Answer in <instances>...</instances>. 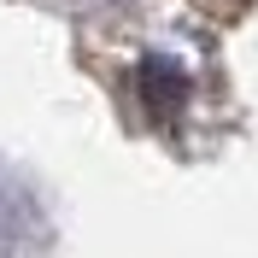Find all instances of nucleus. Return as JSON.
<instances>
[{
	"mask_svg": "<svg viewBox=\"0 0 258 258\" xmlns=\"http://www.w3.org/2000/svg\"><path fill=\"white\" fill-rule=\"evenodd\" d=\"M135 88H141V112L153 123H176L194 100V71L176 53H147L141 71H135Z\"/></svg>",
	"mask_w": 258,
	"mask_h": 258,
	"instance_id": "1",
	"label": "nucleus"
},
{
	"mask_svg": "<svg viewBox=\"0 0 258 258\" xmlns=\"http://www.w3.org/2000/svg\"><path fill=\"white\" fill-rule=\"evenodd\" d=\"M47 6L77 12V18H123V12H135V6H141V0H47Z\"/></svg>",
	"mask_w": 258,
	"mask_h": 258,
	"instance_id": "2",
	"label": "nucleus"
},
{
	"mask_svg": "<svg viewBox=\"0 0 258 258\" xmlns=\"http://www.w3.org/2000/svg\"><path fill=\"white\" fill-rule=\"evenodd\" d=\"M194 6H200L206 18H217V24H235V18L252 6V0H194Z\"/></svg>",
	"mask_w": 258,
	"mask_h": 258,
	"instance_id": "3",
	"label": "nucleus"
}]
</instances>
